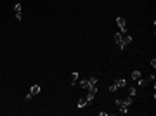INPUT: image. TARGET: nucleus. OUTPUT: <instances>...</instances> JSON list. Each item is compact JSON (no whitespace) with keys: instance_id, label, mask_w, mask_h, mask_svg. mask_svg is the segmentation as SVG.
<instances>
[{"instance_id":"f257e3e1","label":"nucleus","mask_w":156,"mask_h":116,"mask_svg":"<svg viewBox=\"0 0 156 116\" xmlns=\"http://www.w3.org/2000/svg\"><path fill=\"white\" fill-rule=\"evenodd\" d=\"M40 90H42V87H40V85H33V87L29 88V92H28V95H26V99H31V97L33 95H37V94H40Z\"/></svg>"},{"instance_id":"f03ea898","label":"nucleus","mask_w":156,"mask_h":116,"mask_svg":"<svg viewBox=\"0 0 156 116\" xmlns=\"http://www.w3.org/2000/svg\"><path fill=\"white\" fill-rule=\"evenodd\" d=\"M115 42L118 43V48H120V50L125 48V45H123V33H115Z\"/></svg>"},{"instance_id":"7ed1b4c3","label":"nucleus","mask_w":156,"mask_h":116,"mask_svg":"<svg viewBox=\"0 0 156 116\" xmlns=\"http://www.w3.org/2000/svg\"><path fill=\"white\" fill-rule=\"evenodd\" d=\"M116 24L120 26V29H121L120 33H125V31H127V28H125V26H127V23H125L123 18H116Z\"/></svg>"},{"instance_id":"20e7f679","label":"nucleus","mask_w":156,"mask_h":116,"mask_svg":"<svg viewBox=\"0 0 156 116\" xmlns=\"http://www.w3.org/2000/svg\"><path fill=\"white\" fill-rule=\"evenodd\" d=\"M76 81H78V73H76V71H73L71 76H69V85H75Z\"/></svg>"},{"instance_id":"39448f33","label":"nucleus","mask_w":156,"mask_h":116,"mask_svg":"<svg viewBox=\"0 0 156 116\" xmlns=\"http://www.w3.org/2000/svg\"><path fill=\"white\" fill-rule=\"evenodd\" d=\"M118 111H120V114H127V113H128V106L120 104V106H118Z\"/></svg>"},{"instance_id":"423d86ee","label":"nucleus","mask_w":156,"mask_h":116,"mask_svg":"<svg viewBox=\"0 0 156 116\" xmlns=\"http://www.w3.org/2000/svg\"><path fill=\"white\" fill-rule=\"evenodd\" d=\"M115 85H116L118 88H121V87H127V81H125L123 78H120V80H116V81H115Z\"/></svg>"},{"instance_id":"0eeeda50","label":"nucleus","mask_w":156,"mask_h":116,"mask_svg":"<svg viewBox=\"0 0 156 116\" xmlns=\"http://www.w3.org/2000/svg\"><path fill=\"white\" fill-rule=\"evenodd\" d=\"M85 106H88V101H87V97H82L78 101V107H85Z\"/></svg>"},{"instance_id":"6e6552de","label":"nucleus","mask_w":156,"mask_h":116,"mask_svg":"<svg viewBox=\"0 0 156 116\" xmlns=\"http://www.w3.org/2000/svg\"><path fill=\"white\" fill-rule=\"evenodd\" d=\"M132 101H134V97H132V95H128V97H125V99H121V102H123L125 106H130V104H132Z\"/></svg>"},{"instance_id":"1a4fd4ad","label":"nucleus","mask_w":156,"mask_h":116,"mask_svg":"<svg viewBox=\"0 0 156 116\" xmlns=\"http://www.w3.org/2000/svg\"><path fill=\"white\" fill-rule=\"evenodd\" d=\"M78 83H80V87H82V88H85V90H87L88 85H90V81H88V80H82V81H78Z\"/></svg>"},{"instance_id":"9d476101","label":"nucleus","mask_w":156,"mask_h":116,"mask_svg":"<svg viewBox=\"0 0 156 116\" xmlns=\"http://www.w3.org/2000/svg\"><path fill=\"white\" fill-rule=\"evenodd\" d=\"M128 43H132V37H130V35H125V37H123V45H128Z\"/></svg>"},{"instance_id":"9b49d317","label":"nucleus","mask_w":156,"mask_h":116,"mask_svg":"<svg viewBox=\"0 0 156 116\" xmlns=\"http://www.w3.org/2000/svg\"><path fill=\"white\" fill-rule=\"evenodd\" d=\"M139 78H141V69H135L132 73V80H139Z\"/></svg>"},{"instance_id":"f8f14e48","label":"nucleus","mask_w":156,"mask_h":116,"mask_svg":"<svg viewBox=\"0 0 156 116\" xmlns=\"http://www.w3.org/2000/svg\"><path fill=\"white\" fill-rule=\"evenodd\" d=\"M135 94H137L135 87H128V95H132V97H134V95H135Z\"/></svg>"},{"instance_id":"ddd939ff","label":"nucleus","mask_w":156,"mask_h":116,"mask_svg":"<svg viewBox=\"0 0 156 116\" xmlns=\"http://www.w3.org/2000/svg\"><path fill=\"white\" fill-rule=\"evenodd\" d=\"M21 9H23L21 4H19V2H16V4H14V12H21Z\"/></svg>"},{"instance_id":"4468645a","label":"nucleus","mask_w":156,"mask_h":116,"mask_svg":"<svg viewBox=\"0 0 156 116\" xmlns=\"http://www.w3.org/2000/svg\"><path fill=\"white\" fill-rule=\"evenodd\" d=\"M147 83H149V80H141V78H139V85H141V87H146Z\"/></svg>"},{"instance_id":"2eb2a0df","label":"nucleus","mask_w":156,"mask_h":116,"mask_svg":"<svg viewBox=\"0 0 156 116\" xmlns=\"http://www.w3.org/2000/svg\"><path fill=\"white\" fill-rule=\"evenodd\" d=\"M88 81H90V85H97V78H96V76H92Z\"/></svg>"},{"instance_id":"dca6fc26","label":"nucleus","mask_w":156,"mask_h":116,"mask_svg":"<svg viewBox=\"0 0 156 116\" xmlns=\"http://www.w3.org/2000/svg\"><path fill=\"white\" fill-rule=\"evenodd\" d=\"M116 90H118V87H116V85H115V83H113V85L109 87V92H116Z\"/></svg>"},{"instance_id":"f3484780","label":"nucleus","mask_w":156,"mask_h":116,"mask_svg":"<svg viewBox=\"0 0 156 116\" xmlns=\"http://www.w3.org/2000/svg\"><path fill=\"white\" fill-rule=\"evenodd\" d=\"M151 66H153V69H154V68H156V59H154V57L151 59Z\"/></svg>"}]
</instances>
